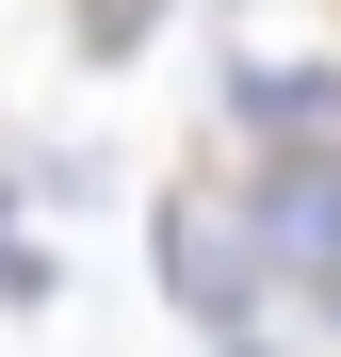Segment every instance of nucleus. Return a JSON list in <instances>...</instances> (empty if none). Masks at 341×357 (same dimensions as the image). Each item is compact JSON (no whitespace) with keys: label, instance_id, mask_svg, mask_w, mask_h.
Instances as JSON below:
<instances>
[{"label":"nucleus","instance_id":"3","mask_svg":"<svg viewBox=\"0 0 341 357\" xmlns=\"http://www.w3.org/2000/svg\"><path fill=\"white\" fill-rule=\"evenodd\" d=\"M227 114H244V130H276V146H309L325 114H341V66H244V82H227Z\"/></svg>","mask_w":341,"mask_h":357},{"label":"nucleus","instance_id":"1","mask_svg":"<svg viewBox=\"0 0 341 357\" xmlns=\"http://www.w3.org/2000/svg\"><path fill=\"white\" fill-rule=\"evenodd\" d=\"M227 211H244L260 276H276V292H293V309L341 341V146H260Z\"/></svg>","mask_w":341,"mask_h":357},{"label":"nucleus","instance_id":"4","mask_svg":"<svg viewBox=\"0 0 341 357\" xmlns=\"http://www.w3.org/2000/svg\"><path fill=\"white\" fill-rule=\"evenodd\" d=\"M211 357H276V341H260V325H244V341H211Z\"/></svg>","mask_w":341,"mask_h":357},{"label":"nucleus","instance_id":"2","mask_svg":"<svg viewBox=\"0 0 341 357\" xmlns=\"http://www.w3.org/2000/svg\"><path fill=\"white\" fill-rule=\"evenodd\" d=\"M162 292H179V325L195 341H244V325H276V276H260V244H244V211H211V195H162Z\"/></svg>","mask_w":341,"mask_h":357}]
</instances>
